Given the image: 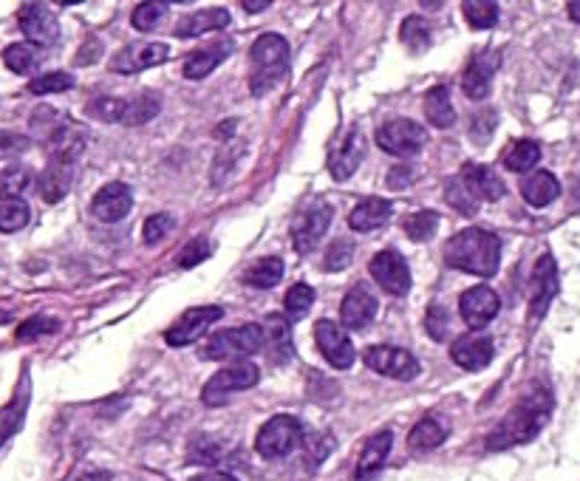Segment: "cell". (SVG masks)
Returning <instances> with one entry per match:
<instances>
[{"label": "cell", "mask_w": 580, "mask_h": 481, "mask_svg": "<svg viewBox=\"0 0 580 481\" xmlns=\"http://www.w3.org/2000/svg\"><path fill=\"white\" fill-rule=\"evenodd\" d=\"M498 71V54L496 51H484V54H479L470 66H467V71H464L462 77V91L467 100L473 102H481L487 94H490V88H493V74Z\"/></svg>", "instance_id": "21"}, {"label": "cell", "mask_w": 580, "mask_h": 481, "mask_svg": "<svg viewBox=\"0 0 580 481\" xmlns=\"http://www.w3.org/2000/svg\"><path fill=\"white\" fill-rule=\"evenodd\" d=\"M230 54H232L230 40H227V43H216V46H210V49L190 51L187 60H184V77H187V80H204V77H210Z\"/></svg>", "instance_id": "26"}, {"label": "cell", "mask_w": 580, "mask_h": 481, "mask_svg": "<svg viewBox=\"0 0 580 481\" xmlns=\"http://www.w3.org/2000/svg\"><path fill=\"white\" fill-rule=\"evenodd\" d=\"M462 9L473 29H493L498 23V12H501L493 0H467Z\"/></svg>", "instance_id": "37"}, {"label": "cell", "mask_w": 580, "mask_h": 481, "mask_svg": "<svg viewBox=\"0 0 580 481\" xmlns=\"http://www.w3.org/2000/svg\"><path fill=\"white\" fill-rule=\"evenodd\" d=\"M462 182L467 184V190L481 201H498L507 187L496 176V170L487 165H464L462 167Z\"/></svg>", "instance_id": "24"}, {"label": "cell", "mask_w": 580, "mask_h": 481, "mask_svg": "<svg viewBox=\"0 0 580 481\" xmlns=\"http://www.w3.org/2000/svg\"><path fill=\"white\" fill-rule=\"evenodd\" d=\"M445 261L459 272L476 278H493L501 264V241L498 235L487 233L481 227H467L456 233L445 247Z\"/></svg>", "instance_id": "2"}, {"label": "cell", "mask_w": 580, "mask_h": 481, "mask_svg": "<svg viewBox=\"0 0 580 481\" xmlns=\"http://www.w3.org/2000/svg\"><path fill=\"white\" fill-rule=\"evenodd\" d=\"M377 145L391 156L411 159L428 145V131L414 119H391L377 128Z\"/></svg>", "instance_id": "8"}, {"label": "cell", "mask_w": 580, "mask_h": 481, "mask_svg": "<svg viewBox=\"0 0 580 481\" xmlns=\"http://www.w3.org/2000/svg\"><path fill=\"white\" fill-rule=\"evenodd\" d=\"M368 272L394 298H405L408 289H411V269H408V261L399 255L397 249H382V252H377L371 258V264H368Z\"/></svg>", "instance_id": "10"}, {"label": "cell", "mask_w": 580, "mask_h": 481, "mask_svg": "<svg viewBox=\"0 0 580 481\" xmlns=\"http://www.w3.org/2000/svg\"><path fill=\"white\" fill-rule=\"evenodd\" d=\"M32 210L23 199H0V233H17L29 224Z\"/></svg>", "instance_id": "35"}, {"label": "cell", "mask_w": 580, "mask_h": 481, "mask_svg": "<svg viewBox=\"0 0 580 481\" xmlns=\"http://www.w3.org/2000/svg\"><path fill=\"white\" fill-rule=\"evenodd\" d=\"M133 207V190L125 182H111L97 190V196L91 201V213L100 218L102 224H116L131 213Z\"/></svg>", "instance_id": "17"}, {"label": "cell", "mask_w": 580, "mask_h": 481, "mask_svg": "<svg viewBox=\"0 0 580 481\" xmlns=\"http://www.w3.org/2000/svg\"><path fill=\"white\" fill-rule=\"evenodd\" d=\"M218 456H221V448H218V445H210V442L193 445V450H190V462H201V465H216Z\"/></svg>", "instance_id": "54"}, {"label": "cell", "mask_w": 580, "mask_h": 481, "mask_svg": "<svg viewBox=\"0 0 580 481\" xmlns=\"http://www.w3.org/2000/svg\"><path fill=\"white\" fill-rule=\"evenodd\" d=\"M496 122L498 117L493 108H481L479 114L470 117V139H473L476 145H487L490 136L496 133Z\"/></svg>", "instance_id": "45"}, {"label": "cell", "mask_w": 580, "mask_h": 481, "mask_svg": "<svg viewBox=\"0 0 580 481\" xmlns=\"http://www.w3.org/2000/svg\"><path fill=\"white\" fill-rule=\"evenodd\" d=\"M60 329V320H54V317L46 315H37L32 320H26V323H20V329H17V340L20 343H26V340H37V337H43V334H54Z\"/></svg>", "instance_id": "49"}, {"label": "cell", "mask_w": 580, "mask_h": 481, "mask_svg": "<svg viewBox=\"0 0 580 481\" xmlns=\"http://www.w3.org/2000/svg\"><path fill=\"white\" fill-rule=\"evenodd\" d=\"M283 278V261L281 258H261L244 272V283L252 289H272L278 286Z\"/></svg>", "instance_id": "33"}, {"label": "cell", "mask_w": 580, "mask_h": 481, "mask_svg": "<svg viewBox=\"0 0 580 481\" xmlns=\"http://www.w3.org/2000/svg\"><path fill=\"white\" fill-rule=\"evenodd\" d=\"M377 298L365 289L363 283L351 286L346 292V298L340 303V323L348 332H360L365 329L374 317H377Z\"/></svg>", "instance_id": "18"}, {"label": "cell", "mask_w": 580, "mask_h": 481, "mask_svg": "<svg viewBox=\"0 0 580 481\" xmlns=\"http://www.w3.org/2000/svg\"><path fill=\"white\" fill-rule=\"evenodd\" d=\"M351 261H354V244L346 238H337L326 252V258H323V269L326 272H343Z\"/></svg>", "instance_id": "47"}, {"label": "cell", "mask_w": 580, "mask_h": 481, "mask_svg": "<svg viewBox=\"0 0 580 481\" xmlns=\"http://www.w3.org/2000/svg\"><path fill=\"white\" fill-rule=\"evenodd\" d=\"M213 255V247H210V241L207 238H193V241H187L179 252V258H176V264L182 266V269H193V266H199L201 261H207Z\"/></svg>", "instance_id": "48"}, {"label": "cell", "mask_w": 580, "mask_h": 481, "mask_svg": "<svg viewBox=\"0 0 580 481\" xmlns=\"http://www.w3.org/2000/svg\"><path fill=\"white\" fill-rule=\"evenodd\" d=\"M425 117L433 128H450L456 122V111H453V100H450V91L445 85H436L425 94Z\"/></svg>", "instance_id": "30"}, {"label": "cell", "mask_w": 580, "mask_h": 481, "mask_svg": "<svg viewBox=\"0 0 580 481\" xmlns=\"http://www.w3.org/2000/svg\"><path fill=\"white\" fill-rule=\"evenodd\" d=\"M552 416V394L547 388H535L530 397H524L510 414L501 419L496 431L487 436V450H507L515 445H527Z\"/></svg>", "instance_id": "1"}, {"label": "cell", "mask_w": 580, "mask_h": 481, "mask_svg": "<svg viewBox=\"0 0 580 481\" xmlns=\"http://www.w3.org/2000/svg\"><path fill=\"white\" fill-rule=\"evenodd\" d=\"M394 213V204L388 199H380V196H371V199L360 201L351 216H348V227L354 233H374L388 224V218Z\"/></svg>", "instance_id": "22"}, {"label": "cell", "mask_w": 580, "mask_h": 481, "mask_svg": "<svg viewBox=\"0 0 580 481\" xmlns=\"http://www.w3.org/2000/svg\"><path fill=\"white\" fill-rule=\"evenodd\" d=\"M399 34H402V46L411 54H422V51L431 49V26H428L425 17L411 15L402 23Z\"/></svg>", "instance_id": "34"}, {"label": "cell", "mask_w": 580, "mask_h": 481, "mask_svg": "<svg viewBox=\"0 0 580 481\" xmlns=\"http://www.w3.org/2000/svg\"><path fill=\"white\" fill-rule=\"evenodd\" d=\"M459 312H462L464 323H467L470 329H484V326H490V323L498 317V312H501V300H498L496 289H490V286H473V289L462 292V298H459Z\"/></svg>", "instance_id": "15"}, {"label": "cell", "mask_w": 580, "mask_h": 481, "mask_svg": "<svg viewBox=\"0 0 580 481\" xmlns=\"http://www.w3.org/2000/svg\"><path fill=\"white\" fill-rule=\"evenodd\" d=\"M266 332L258 323H247V326H238V329H227V332H216L207 346L201 351L204 360H241L247 354L264 349Z\"/></svg>", "instance_id": "5"}, {"label": "cell", "mask_w": 580, "mask_h": 481, "mask_svg": "<svg viewBox=\"0 0 580 481\" xmlns=\"http://www.w3.org/2000/svg\"><path fill=\"white\" fill-rule=\"evenodd\" d=\"M445 199H448L450 207H456V210L464 213V216H473V213L479 210V199L467 190V184L462 182V176H456L453 182H448V187H445Z\"/></svg>", "instance_id": "43"}, {"label": "cell", "mask_w": 580, "mask_h": 481, "mask_svg": "<svg viewBox=\"0 0 580 481\" xmlns=\"http://www.w3.org/2000/svg\"><path fill=\"white\" fill-rule=\"evenodd\" d=\"M3 63L9 71H15V74H29L40 60H37V49L29 46V43H15V46H9V49L3 51Z\"/></svg>", "instance_id": "40"}, {"label": "cell", "mask_w": 580, "mask_h": 481, "mask_svg": "<svg viewBox=\"0 0 580 481\" xmlns=\"http://www.w3.org/2000/svg\"><path fill=\"white\" fill-rule=\"evenodd\" d=\"M80 150H83V136L74 131L71 125L57 131L54 142H51L49 167L40 173V182H37L40 196L49 201V204H57L71 190Z\"/></svg>", "instance_id": "3"}, {"label": "cell", "mask_w": 580, "mask_h": 481, "mask_svg": "<svg viewBox=\"0 0 580 481\" xmlns=\"http://www.w3.org/2000/svg\"><path fill=\"white\" fill-rule=\"evenodd\" d=\"M541 162V145L532 139H518L510 148L504 150V167L513 173H527Z\"/></svg>", "instance_id": "32"}, {"label": "cell", "mask_w": 580, "mask_h": 481, "mask_svg": "<svg viewBox=\"0 0 580 481\" xmlns=\"http://www.w3.org/2000/svg\"><path fill=\"white\" fill-rule=\"evenodd\" d=\"M249 60H252L249 88L255 97H261L281 77L289 74V43L281 34H264L255 40V46L249 51Z\"/></svg>", "instance_id": "4"}, {"label": "cell", "mask_w": 580, "mask_h": 481, "mask_svg": "<svg viewBox=\"0 0 580 481\" xmlns=\"http://www.w3.org/2000/svg\"><path fill=\"white\" fill-rule=\"evenodd\" d=\"M23 414H26V397H17L9 408H3V414H0V445L20 428Z\"/></svg>", "instance_id": "50"}, {"label": "cell", "mask_w": 580, "mask_h": 481, "mask_svg": "<svg viewBox=\"0 0 580 481\" xmlns=\"http://www.w3.org/2000/svg\"><path fill=\"white\" fill-rule=\"evenodd\" d=\"M496 346L487 334H462L453 346H450V360L464 368V371H481L493 363Z\"/></svg>", "instance_id": "19"}, {"label": "cell", "mask_w": 580, "mask_h": 481, "mask_svg": "<svg viewBox=\"0 0 580 481\" xmlns=\"http://www.w3.org/2000/svg\"><path fill=\"white\" fill-rule=\"evenodd\" d=\"M448 439V428L442 425V419L436 416H422L414 425V431L408 436V445L414 450H433L439 448Z\"/></svg>", "instance_id": "31"}, {"label": "cell", "mask_w": 580, "mask_h": 481, "mask_svg": "<svg viewBox=\"0 0 580 481\" xmlns=\"http://www.w3.org/2000/svg\"><path fill=\"white\" fill-rule=\"evenodd\" d=\"M190 481H238V479L230 476V473H201V476H196V479Z\"/></svg>", "instance_id": "58"}, {"label": "cell", "mask_w": 580, "mask_h": 481, "mask_svg": "<svg viewBox=\"0 0 580 481\" xmlns=\"http://www.w3.org/2000/svg\"><path fill=\"white\" fill-rule=\"evenodd\" d=\"M32 184L29 167H6L0 173V196L3 199H20V193Z\"/></svg>", "instance_id": "41"}, {"label": "cell", "mask_w": 580, "mask_h": 481, "mask_svg": "<svg viewBox=\"0 0 580 481\" xmlns=\"http://www.w3.org/2000/svg\"><path fill=\"white\" fill-rule=\"evenodd\" d=\"M411 182H414V170L411 167H394L391 176H388V187H394V190H402Z\"/></svg>", "instance_id": "56"}, {"label": "cell", "mask_w": 580, "mask_h": 481, "mask_svg": "<svg viewBox=\"0 0 580 481\" xmlns=\"http://www.w3.org/2000/svg\"><path fill=\"white\" fill-rule=\"evenodd\" d=\"M569 17H572L575 23H580V0H572V3H569Z\"/></svg>", "instance_id": "60"}, {"label": "cell", "mask_w": 580, "mask_h": 481, "mask_svg": "<svg viewBox=\"0 0 580 481\" xmlns=\"http://www.w3.org/2000/svg\"><path fill=\"white\" fill-rule=\"evenodd\" d=\"M391 445H394V433L391 431L374 433L365 442L363 453H360V462H357V481H374L380 476L382 467H385V459L391 453Z\"/></svg>", "instance_id": "23"}, {"label": "cell", "mask_w": 580, "mask_h": 481, "mask_svg": "<svg viewBox=\"0 0 580 481\" xmlns=\"http://www.w3.org/2000/svg\"><path fill=\"white\" fill-rule=\"evenodd\" d=\"M162 105H159V97L156 94H139L136 100L128 102V111H125V125H145L153 117H159Z\"/></svg>", "instance_id": "39"}, {"label": "cell", "mask_w": 580, "mask_h": 481, "mask_svg": "<svg viewBox=\"0 0 580 481\" xmlns=\"http://www.w3.org/2000/svg\"><path fill=\"white\" fill-rule=\"evenodd\" d=\"M266 343L272 351V360L275 363H289L295 357V343H292V329H289V320L283 315H272L266 323Z\"/></svg>", "instance_id": "29"}, {"label": "cell", "mask_w": 580, "mask_h": 481, "mask_svg": "<svg viewBox=\"0 0 580 481\" xmlns=\"http://www.w3.org/2000/svg\"><path fill=\"white\" fill-rule=\"evenodd\" d=\"M521 196H524V201L530 207L541 210V207H549L552 201L561 196V184H558V179L549 170H535L521 184Z\"/></svg>", "instance_id": "28"}, {"label": "cell", "mask_w": 580, "mask_h": 481, "mask_svg": "<svg viewBox=\"0 0 580 481\" xmlns=\"http://www.w3.org/2000/svg\"><path fill=\"white\" fill-rule=\"evenodd\" d=\"M32 148V139L15 131H0V159H12Z\"/></svg>", "instance_id": "52"}, {"label": "cell", "mask_w": 580, "mask_h": 481, "mask_svg": "<svg viewBox=\"0 0 580 481\" xmlns=\"http://www.w3.org/2000/svg\"><path fill=\"white\" fill-rule=\"evenodd\" d=\"M363 150H365L363 133L360 131L348 133L346 142L337 148V153L332 156V162H329V173H332L334 182H346V179L354 176V170H357L360 162H363Z\"/></svg>", "instance_id": "25"}, {"label": "cell", "mask_w": 580, "mask_h": 481, "mask_svg": "<svg viewBox=\"0 0 580 481\" xmlns=\"http://www.w3.org/2000/svg\"><path fill=\"white\" fill-rule=\"evenodd\" d=\"M555 295H558V264L552 255H541L530 281V315L535 320L547 315L549 303Z\"/></svg>", "instance_id": "16"}, {"label": "cell", "mask_w": 580, "mask_h": 481, "mask_svg": "<svg viewBox=\"0 0 580 481\" xmlns=\"http://www.w3.org/2000/svg\"><path fill=\"white\" fill-rule=\"evenodd\" d=\"M315 343L320 354L326 357V363L337 368V371H346L357 363V349L354 343L348 340V334L343 332V326H337L334 320H317L315 323Z\"/></svg>", "instance_id": "11"}, {"label": "cell", "mask_w": 580, "mask_h": 481, "mask_svg": "<svg viewBox=\"0 0 580 481\" xmlns=\"http://www.w3.org/2000/svg\"><path fill=\"white\" fill-rule=\"evenodd\" d=\"M170 230H173V216H170V213H156V216H150L148 221H145V227H142L145 244H156V241H162Z\"/></svg>", "instance_id": "53"}, {"label": "cell", "mask_w": 580, "mask_h": 481, "mask_svg": "<svg viewBox=\"0 0 580 481\" xmlns=\"http://www.w3.org/2000/svg\"><path fill=\"white\" fill-rule=\"evenodd\" d=\"M436 230H439V216L433 210H422V213H414V216H408L402 221V233L408 235L411 241H416V244L433 238Z\"/></svg>", "instance_id": "36"}, {"label": "cell", "mask_w": 580, "mask_h": 481, "mask_svg": "<svg viewBox=\"0 0 580 481\" xmlns=\"http://www.w3.org/2000/svg\"><path fill=\"white\" fill-rule=\"evenodd\" d=\"M303 442V425L295 416H272L255 436V450L264 459H283Z\"/></svg>", "instance_id": "7"}, {"label": "cell", "mask_w": 580, "mask_h": 481, "mask_svg": "<svg viewBox=\"0 0 580 481\" xmlns=\"http://www.w3.org/2000/svg\"><path fill=\"white\" fill-rule=\"evenodd\" d=\"M102 54V43L97 40V37H91L88 43H85L83 49H80V54H77V63L80 66H88V63H97V57Z\"/></svg>", "instance_id": "55"}, {"label": "cell", "mask_w": 580, "mask_h": 481, "mask_svg": "<svg viewBox=\"0 0 580 481\" xmlns=\"http://www.w3.org/2000/svg\"><path fill=\"white\" fill-rule=\"evenodd\" d=\"M230 26V12L227 9H204V12H193V15H184L176 23V37H201L207 32H221Z\"/></svg>", "instance_id": "27"}, {"label": "cell", "mask_w": 580, "mask_h": 481, "mask_svg": "<svg viewBox=\"0 0 580 481\" xmlns=\"http://www.w3.org/2000/svg\"><path fill=\"white\" fill-rule=\"evenodd\" d=\"M17 23H20V32L26 34L34 46H43V49L54 46L60 37V23L43 3H23L17 12Z\"/></svg>", "instance_id": "14"}, {"label": "cell", "mask_w": 580, "mask_h": 481, "mask_svg": "<svg viewBox=\"0 0 580 481\" xmlns=\"http://www.w3.org/2000/svg\"><path fill=\"white\" fill-rule=\"evenodd\" d=\"M244 9H247L249 15H258V12L269 9V0H244Z\"/></svg>", "instance_id": "57"}, {"label": "cell", "mask_w": 580, "mask_h": 481, "mask_svg": "<svg viewBox=\"0 0 580 481\" xmlns=\"http://www.w3.org/2000/svg\"><path fill=\"white\" fill-rule=\"evenodd\" d=\"M224 317V309L221 306H196V309H187L170 329L165 332V343L173 346V349H182V346H190L196 343L201 334L207 332L213 323H218Z\"/></svg>", "instance_id": "12"}, {"label": "cell", "mask_w": 580, "mask_h": 481, "mask_svg": "<svg viewBox=\"0 0 580 481\" xmlns=\"http://www.w3.org/2000/svg\"><path fill=\"white\" fill-rule=\"evenodd\" d=\"M167 54H170L167 43H136V46H125L119 51L111 60V68L116 74H139L145 68L165 63Z\"/></svg>", "instance_id": "20"}, {"label": "cell", "mask_w": 580, "mask_h": 481, "mask_svg": "<svg viewBox=\"0 0 580 481\" xmlns=\"http://www.w3.org/2000/svg\"><path fill=\"white\" fill-rule=\"evenodd\" d=\"M363 363L391 380L411 382L419 377V360L411 351L397 349V346H371L363 351Z\"/></svg>", "instance_id": "9"}, {"label": "cell", "mask_w": 580, "mask_h": 481, "mask_svg": "<svg viewBox=\"0 0 580 481\" xmlns=\"http://www.w3.org/2000/svg\"><path fill=\"white\" fill-rule=\"evenodd\" d=\"M332 218L334 210L332 204H326V201H315L312 207H306L298 218H295V224H292V241H295V249L298 252H309V249H315V244L326 235V230L332 227Z\"/></svg>", "instance_id": "13"}, {"label": "cell", "mask_w": 580, "mask_h": 481, "mask_svg": "<svg viewBox=\"0 0 580 481\" xmlns=\"http://www.w3.org/2000/svg\"><path fill=\"white\" fill-rule=\"evenodd\" d=\"M261 380V371L252 360H235V363L224 365L218 374H213L204 391H201V402L207 408H216V405H224L230 394H238V391H247L252 385H258Z\"/></svg>", "instance_id": "6"}, {"label": "cell", "mask_w": 580, "mask_h": 481, "mask_svg": "<svg viewBox=\"0 0 580 481\" xmlns=\"http://www.w3.org/2000/svg\"><path fill=\"white\" fill-rule=\"evenodd\" d=\"M312 303H315V289H312L309 283H295V286L286 292V298H283L286 320H300V317H306V312L312 309Z\"/></svg>", "instance_id": "38"}, {"label": "cell", "mask_w": 580, "mask_h": 481, "mask_svg": "<svg viewBox=\"0 0 580 481\" xmlns=\"http://www.w3.org/2000/svg\"><path fill=\"white\" fill-rule=\"evenodd\" d=\"M165 15H167L165 3H153V0H148V3H139V6L133 9L131 23L136 32H153V29L165 20Z\"/></svg>", "instance_id": "42"}, {"label": "cell", "mask_w": 580, "mask_h": 481, "mask_svg": "<svg viewBox=\"0 0 580 481\" xmlns=\"http://www.w3.org/2000/svg\"><path fill=\"white\" fill-rule=\"evenodd\" d=\"M74 88V77L66 74V71H51V74H43L29 83V91L32 94H60V91H68Z\"/></svg>", "instance_id": "46"}, {"label": "cell", "mask_w": 580, "mask_h": 481, "mask_svg": "<svg viewBox=\"0 0 580 481\" xmlns=\"http://www.w3.org/2000/svg\"><path fill=\"white\" fill-rule=\"evenodd\" d=\"M125 111H128V102L116 100V97H100V100L85 105V114H91V117L100 119V122H122Z\"/></svg>", "instance_id": "44"}, {"label": "cell", "mask_w": 580, "mask_h": 481, "mask_svg": "<svg viewBox=\"0 0 580 481\" xmlns=\"http://www.w3.org/2000/svg\"><path fill=\"white\" fill-rule=\"evenodd\" d=\"M232 128H235V119H227V122H221L218 125V136H232Z\"/></svg>", "instance_id": "59"}, {"label": "cell", "mask_w": 580, "mask_h": 481, "mask_svg": "<svg viewBox=\"0 0 580 481\" xmlns=\"http://www.w3.org/2000/svg\"><path fill=\"white\" fill-rule=\"evenodd\" d=\"M108 476L105 473H91V476H85V479H80V481H105Z\"/></svg>", "instance_id": "61"}, {"label": "cell", "mask_w": 580, "mask_h": 481, "mask_svg": "<svg viewBox=\"0 0 580 481\" xmlns=\"http://www.w3.org/2000/svg\"><path fill=\"white\" fill-rule=\"evenodd\" d=\"M425 329H428V334H431L436 343H445L448 340V332H450V315L445 306H431L428 309V315H425Z\"/></svg>", "instance_id": "51"}]
</instances>
